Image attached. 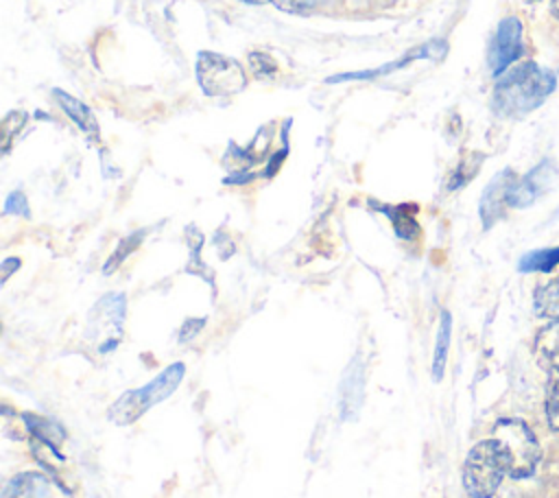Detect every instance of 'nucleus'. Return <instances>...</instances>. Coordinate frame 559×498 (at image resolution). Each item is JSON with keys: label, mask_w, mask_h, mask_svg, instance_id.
<instances>
[{"label": "nucleus", "mask_w": 559, "mask_h": 498, "mask_svg": "<svg viewBox=\"0 0 559 498\" xmlns=\"http://www.w3.org/2000/svg\"><path fill=\"white\" fill-rule=\"evenodd\" d=\"M555 74L537 63H524L507 72L493 90V107L502 116H524L555 90Z\"/></svg>", "instance_id": "1"}, {"label": "nucleus", "mask_w": 559, "mask_h": 498, "mask_svg": "<svg viewBox=\"0 0 559 498\" xmlns=\"http://www.w3.org/2000/svg\"><path fill=\"white\" fill-rule=\"evenodd\" d=\"M186 376V367L183 363H173L168 365L164 371H159V376H155L148 384L127 391L124 395H120L107 411V417L118 424V426H127L133 424L138 417H142L151 406L164 402L170 393H175V389L181 384Z\"/></svg>", "instance_id": "2"}, {"label": "nucleus", "mask_w": 559, "mask_h": 498, "mask_svg": "<svg viewBox=\"0 0 559 498\" xmlns=\"http://www.w3.org/2000/svg\"><path fill=\"white\" fill-rule=\"evenodd\" d=\"M504 474L507 461L493 437L478 441L467 452L463 463V485L472 498H491L498 491Z\"/></svg>", "instance_id": "3"}, {"label": "nucleus", "mask_w": 559, "mask_h": 498, "mask_svg": "<svg viewBox=\"0 0 559 498\" xmlns=\"http://www.w3.org/2000/svg\"><path fill=\"white\" fill-rule=\"evenodd\" d=\"M504 461L507 474L513 478L528 476L539 461V446L531 428L520 419H500L493 430Z\"/></svg>", "instance_id": "4"}, {"label": "nucleus", "mask_w": 559, "mask_h": 498, "mask_svg": "<svg viewBox=\"0 0 559 498\" xmlns=\"http://www.w3.org/2000/svg\"><path fill=\"white\" fill-rule=\"evenodd\" d=\"M197 79L207 96H231L247 85L242 66L216 52H199Z\"/></svg>", "instance_id": "5"}, {"label": "nucleus", "mask_w": 559, "mask_h": 498, "mask_svg": "<svg viewBox=\"0 0 559 498\" xmlns=\"http://www.w3.org/2000/svg\"><path fill=\"white\" fill-rule=\"evenodd\" d=\"M124 323V295L109 293L100 297L87 317V336L92 343L98 345L100 354L111 352L120 336Z\"/></svg>", "instance_id": "6"}, {"label": "nucleus", "mask_w": 559, "mask_h": 498, "mask_svg": "<svg viewBox=\"0 0 559 498\" xmlns=\"http://www.w3.org/2000/svg\"><path fill=\"white\" fill-rule=\"evenodd\" d=\"M522 52V24L518 17H504L489 44L487 61L493 74L504 72Z\"/></svg>", "instance_id": "7"}, {"label": "nucleus", "mask_w": 559, "mask_h": 498, "mask_svg": "<svg viewBox=\"0 0 559 498\" xmlns=\"http://www.w3.org/2000/svg\"><path fill=\"white\" fill-rule=\"evenodd\" d=\"M515 181L518 179L509 168L498 173L489 181V186L485 188V192L480 197V218H483L485 227H491L502 216V210H504V205H509V194H511V188L515 186Z\"/></svg>", "instance_id": "8"}, {"label": "nucleus", "mask_w": 559, "mask_h": 498, "mask_svg": "<svg viewBox=\"0 0 559 498\" xmlns=\"http://www.w3.org/2000/svg\"><path fill=\"white\" fill-rule=\"evenodd\" d=\"M552 179H555V166L550 162H542L526 177L515 181L509 194V205L513 208L531 205L535 199H539L548 190Z\"/></svg>", "instance_id": "9"}, {"label": "nucleus", "mask_w": 559, "mask_h": 498, "mask_svg": "<svg viewBox=\"0 0 559 498\" xmlns=\"http://www.w3.org/2000/svg\"><path fill=\"white\" fill-rule=\"evenodd\" d=\"M365 400V365L360 358H356L352 365H347L341 387H338V408L343 419H352L358 415Z\"/></svg>", "instance_id": "10"}, {"label": "nucleus", "mask_w": 559, "mask_h": 498, "mask_svg": "<svg viewBox=\"0 0 559 498\" xmlns=\"http://www.w3.org/2000/svg\"><path fill=\"white\" fill-rule=\"evenodd\" d=\"M445 42H441V39H432V42H428V44H424V46H417V48H413L404 59H397V61H391V63H386V66H380L378 70H362V72H345V74H336V76H330L328 79V83H341V81H358V79H376V76H380V74H389V72H393V70H397V68H404V66H408L411 61H415V59H437V57H441L443 52H445Z\"/></svg>", "instance_id": "11"}, {"label": "nucleus", "mask_w": 559, "mask_h": 498, "mask_svg": "<svg viewBox=\"0 0 559 498\" xmlns=\"http://www.w3.org/2000/svg\"><path fill=\"white\" fill-rule=\"evenodd\" d=\"M55 98H57V103L61 105V109L70 116V120H72L87 138L98 140V122H96L92 109H90L85 103H81L79 98H74V96H70V94H66V92H61V90H55Z\"/></svg>", "instance_id": "12"}, {"label": "nucleus", "mask_w": 559, "mask_h": 498, "mask_svg": "<svg viewBox=\"0 0 559 498\" xmlns=\"http://www.w3.org/2000/svg\"><path fill=\"white\" fill-rule=\"evenodd\" d=\"M52 487L44 476L20 474L7 487L2 498H50Z\"/></svg>", "instance_id": "13"}, {"label": "nucleus", "mask_w": 559, "mask_h": 498, "mask_svg": "<svg viewBox=\"0 0 559 498\" xmlns=\"http://www.w3.org/2000/svg\"><path fill=\"white\" fill-rule=\"evenodd\" d=\"M450 334H452V317L448 310L441 312L439 319V330H437V341H435V354H432V380H441L445 371V360H448V349H450Z\"/></svg>", "instance_id": "14"}, {"label": "nucleus", "mask_w": 559, "mask_h": 498, "mask_svg": "<svg viewBox=\"0 0 559 498\" xmlns=\"http://www.w3.org/2000/svg\"><path fill=\"white\" fill-rule=\"evenodd\" d=\"M535 347H537V354L539 358L559 371V319L557 321H550V325H546L539 334H537V341H535Z\"/></svg>", "instance_id": "15"}, {"label": "nucleus", "mask_w": 559, "mask_h": 498, "mask_svg": "<svg viewBox=\"0 0 559 498\" xmlns=\"http://www.w3.org/2000/svg\"><path fill=\"white\" fill-rule=\"evenodd\" d=\"M26 428L35 435L37 441L46 443L50 450H57V446L63 441L66 432L61 426H57L55 422L46 419V417H37V415H24Z\"/></svg>", "instance_id": "16"}, {"label": "nucleus", "mask_w": 559, "mask_h": 498, "mask_svg": "<svg viewBox=\"0 0 559 498\" xmlns=\"http://www.w3.org/2000/svg\"><path fill=\"white\" fill-rule=\"evenodd\" d=\"M535 312L544 319H559V280H550L535 290Z\"/></svg>", "instance_id": "17"}, {"label": "nucleus", "mask_w": 559, "mask_h": 498, "mask_svg": "<svg viewBox=\"0 0 559 498\" xmlns=\"http://www.w3.org/2000/svg\"><path fill=\"white\" fill-rule=\"evenodd\" d=\"M380 210L389 214V218L393 221V227H395V232H397V236H400V238L411 240V238H415V236H417L419 225H417L415 216L411 214V205H397V208L382 205Z\"/></svg>", "instance_id": "18"}, {"label": "nucleus", "mask_w": 559, "mask_h": 498, "mask_svg": "<svg viewBox=\"0 0 559 498\" xmlns=\"http://www.w3.org/2000/svg\"><path fill=\"white\" fill-rule=\"evenodd\" d=\"M559 264V247L555 249H539L533 253H526L520 260V271L528 273V271H550Z\"/></svg>", "instance_id": "19"}, {"label": "nucleus", "mask_w": 559, "mask_h": 498, "mask_svg": "<svg viewBox=\"0 0 559 498\" xmlns=\"http://www.w3.org/2000/svg\"><path fill=\"white\" fill-rule=\"evenodd\" d=\"M480 162H483V155H480V153H469V155H465V157H463V162L459 164V168H456V170H454V175H452L450 188H459V186L467 183V181L476 175V170H478Z\"/></svg>", "instance_id": "20"}, {"label": "nucleus", "mask_w": 559, "mask_h": 498, "mask_svg": "<svg viewBox=\"0 0 559 498\" xmlns=\"http://www.w3.org/2000/svg\"><path fill=\"white\" fill-rule=\"evenodd\" d=\"M142 236H144V232H133L131 236H127L120 245H118V249L111 253V258L107 260V264H105V273H111L116 266H120V262L142 242Z\"/></svg>", "instance_id": "21"}, {"label": "nucleus", "mask_w": 559, "mask_h": 498, "mask_svg": "<svg viewBox=\"0 0 559 498\" xmlns=\"http://www.w3.org/2000/svg\"><path fill=\"white\" fill-rule=\"evenodd\" d=\"M546 417L548 424L559 430V371L552 376V380L548 382V391H546Z\"/></svg>", "instance_id": "22"}, {"label": "nucleus", "mask_w": 559, "mask_h": 498, "mask_svg": "<svg viewBox=\"0 0 559 498\" xmlns=\"http://www.w3.org/2000/svg\"><path fill=\"white\" fill-rule=\"evenodd\" d=\"M26 122V114L24 111H11L4 120H2V151L7 153L11 146V140L17 135V131L24 127Z\"/></svg>", "instance_id": "23"}, {"label": "nucleus", "mask_w": 559, "mask_h": 498, "mask_svg": "<svg viewBox=\"0 0 559 498\" xmlns=\"http://www.w3.org/2000/svg\"><path fill=\"white\" fill-rule=\"evenodd\" d=\"M249 66L253 68L258 79H266V76H273L277 72V63L266 52H251L249 55Z\"/></svg>", "instance_id": "24"}, {"label": "nucleus", "mask_w": 559, "mask_h": 498, "mask_svg": "<svg viewBox=\"0 0 559 498\" xmlns=\"http://www.w3.org/2000/svg\"><path fill=\"white\" fill-rule=\"evenodd\" d=\"M4 214H17V216H31V210H28V201L24 197V192L15 190L7 197L4 201Z\"/></svg>", "instance_id": "25"}, {"label": "nucleus", "mask_w": 559, "mask_h": 498, "mask_svg": "<svg viewBox=\"0 0 559 498\" xmlns=\"http://www.w3.org/2000/svg\"><path fill=\"white\" fill-rule=\"evenodd\" d=\"M280 9L284 11H290V13H308L330 0H273Z\"/></svg>", "instance_id": "26"}, {"label": "nucleus", "mask_w": 559, "mask_h": 498, "mask_svg": "<svg viewBox=\"0 0 559 498\" xmlns=\"http://www.w3.org/2000/svg\"><path fill=\"white\" fill-rule=\"evenodd\" d=\"M203 323H205L203 319L186 321V325H183V328H181V332H179V339H181V341H188V336H190V334L194 336V334H197V330H199V328H203Z\"/></svg>", "instance_id": "27"}, {"label": "nucleus", "mask_w": 559, "mask_h": 498, "mask_svg": "<svg viewBox=\"0 0 559 498\" xmlns=\"http://www.w3.org/2000/svg\"><path fill=\"white\" fill-rule=\"evenodd\" d=\"M17 266H20V260H17V258H7V260L2 262V282H4L13 271H17Z\"/></svg>", "instance_id": "28"}, {"label": "nucleus", "mask_w": 559, "mask_h": 498, "mask_svg": "<svg viewBox=\"0 0 559 498\" xmlns=\"http://www.w3.org/2000/svg\"><path fill=\"white\" fill-rule=\"evenodd\" d=\"M552 11L559 15V0H552Z\"/></svg>", "instance_id": "29"}, {"label": "nucleus", "mask_w": 559, "mask_h": 498, "mask_svg": "<svg viewBox=\"0 0 559 498\" xmlns=\"http://www.w3.org/2000/svg\"><path fill=\"white\" fill-rule=\"evenodd\" d=\"M245 2H251V4H260V2H266V0H245Z\"/></svg>", "instance_id": "30"}]
</instances>
